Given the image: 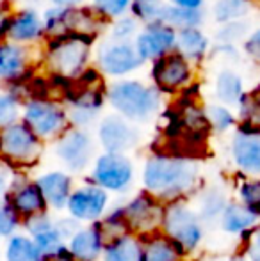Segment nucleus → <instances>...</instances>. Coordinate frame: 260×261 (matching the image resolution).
Here are the masks:
<instances>
[{"label":"nucleus","mask_w":260,"mask_h":261,"mask_svg":"<svg viewBox=\"0 0 260 261\" xmlns=\"http://www.w3.org/2000/svg\"><path fill=\"white\" fill-rule=\"evenodd\" d=\"M141 187L160 201L191 199L203 185L200 160L155 149L145 158L141 167Z\"/></svg>","instance_id":"obj_1"},{"label":"nucleus","mask_w":260,"mask_h":261,"mask_svg":"<svg viewBox=\"0 0 260 261\" xmlns=\"http://www.w3.org/2000/svg\"><path fill=\"white\" fill-rule=\"evenodd\" d=\"M107 103L116 114L135 124L152 121L162 109L164 94L155 86L134 79H118L107 86Z\"/></svg>","instance_id":"obj_2"},{"label":"nucleus","mask_w":260,"mask_h":261,"mask_svg":"<svg viewBox=\"0 0 260 261\" xmlns=\"http://www.w3.org/2000/svg\"><path fill=\"white\" fill-rule=\"evenodd\" d=\"M97 38L82 34H66L59 38L46 39L43 64L54 79H63L73 82L79 79L91 64L93 43Z\"/></svg>","instance_id":"obj_3"},{"label":"nucleus","mask_w":260,"mask_h":261,"mask_svg":"<svg viewBox=\"0 0 260 261\" xmlns=\"http://www.w3.org/2000/svg\"><path fill=\"white\" fill-rule=\"evenodd\" d=\"M46 142L23 121L0 128V164L13 172H29L41 164Z\"/></svg>","instance_id":"obj_4"},{"label":"nucleus","mask_w":260,"mask_h":261,"mask_svg":"<svg viewBox=\"0 0 260 261\" xmlns=\"http://www.w3.org/2000/svg\"><path fill=\"white\" fill-rule=\"evenodd\" d=\"M160 231L173 238L189 256L200 254L207 237V226L200 219L191 199H175L164 203Z\"/></svg>","instance_id":"obj_5"},{"label":"nucleus","mask_w":260,"mask_h":261,"mask_svg":"<svg viewBox=\"0 0 260 261\" xmlns=\"http://www.w3.org/2000/svg\"><path fill=\"white\" fill-rule=\"evenodd\" d=\"M45 38H59L66 34H82L97 38L104 29L111 25V20L102 16L93 6H72L56 7L52 6L43 14Z\"/></svg>","instance_id":"obj_6"},{"label":"nucleus","mask_w":260,"mask_h":261,"mask_svg":"<svg viewBox=\"0 0 260 261\" xmlns=\"http://www.w3.org/2000/svg\"><path fill=\"white\" fill-rule=\"evenodd\" d=\"M20 119L45 142H54L72 126L64 101L49 96L27 98L21 105Z\"/></svg>","instance_id":"obj_7"},{"label":"nucleus","mask_w":260,"mask_h":261,"mask_svg":"<svg viewBox=\"0 0 260 261\" xmlns=\"http://www.w3.org/2000/svg\"><path fill=\"white\" fill-rule=\"evenodd\" d=\"M135 164L129 153H97L87 178L107 190L111 196H125L135 185Z\"/></svg>","instance_id":"obj_8"},{"label":"nucleus","mask_w":260,"mask_h":261,"mask_svg":"<svg viewBox=\"0 0 260 261\" xmlns=\"http://www.w3.org/2000/svg\"><path fill=\"white\" fill-rule=\"evenodd\" d=\"M52 153L73 176L84 174L97 156V141L87 128L69 126L52 142Z\"/></svg>","instance_id":"obj_9"},{"label":"nucleus","mask_w":260,"mask_h":261,"mask_svg":"<svg viewBox=\"0 0 260 261\" xmlns=\"http://www.w3.org/2000/svg\"><path fill=\"white\" fill-rule=\"evenodd\" d=\"M152 84L162 94H180L193 86L195 80V64L177 50L164 54L162 57L152 61L150 69Z\"/></svg>","instance_id":"obj_10"},{"label":"nucleus","mask_w":260,"mask_h":261,"mask_svg":"<svg viewBox=\"0 0 260 261\" xmlns=\"http://www.w3.org/2000/svg\"><path fill=\"white\" fill-rule=\"evenodd\" d=\"M111 208V194L89 178L75 183L68 197L64 213L80 224H91L102 220Z\"/></svg>","instance_id":"obj_11"},{"label":"nucleus","mask_w":260,"mask_h":261,"mask_svg":"<svg viewBox=\"0 0 260 261\" xmlns=\"http://www.w3.org/2000/svg\"><path fill=\"white\" fill-rule=\"evenodd\" d=\"M122 206L123 212H125V219L132 234L145 237V234L160 229L164 201H160L159 197L153 196L148 190H145L143 187L141 190L132 194Z\"/></svg>","instance_id":"obj_12"},{"label":"nucleus","mask_w":260,"mask_h":261,"mask_svg":"<svg viewBox=\"0 0 260 261\" xmlns=\"http://www.w3.org/2000/svg\"><path fill=\"white\" fill-rule=\"evenodd\" d=\"M97 142L102 151L130 153L141 142V134L135 123L114 112L100 117L97 123Z\"/></svg>","instance_id":"obj_13"},{"label":"nucleus","mask_w":260,"mask_h":261,"mask_svg":"<svg viewBox=\"0 0 260 261\" xmlns=\"http://www.w3.org/2000/svg\"><path fill=\"white\" fill-rule=\"evenodd\" d=\"M94 59H97V68L100 69L102 75L111 76V79H125L129 73L145 64L130 41H114V39L102 43Z\"/></svg>","instance_id":"obj_14"},{"label":"nucleus","mask_w":260,"mask_h":261,"mask_svg":"<svg viewBox=\"0 0 260 261\" xmlns=\"http://www.w3.org/2000/svg\"><path fill=\"white\" fill-rule=\"evenodd\" d=\"M4 199L13 206L21 220L49 210L41 189L29 172H13Z\"/></svg>","instance_id":"obj_15"},{"label":"nucleus","mask_w":260,"mask_h":261,"mask_svg":"<svg viewBox=\"0 0 260 261\" xmlns=\"http://www.w3.org/2000/svg\"><path fill=\"white\" fill-rule=\"evenodd\" d=\"M230 160L239 174L260 176V132L235 128L230 139Z\"/></svg>","instance_id":"obj_16"},{"label":"nucleus","mask_w":260,"mask_h":261,"mask_svg":"<svg viewBox=\"0 0 260 261\" xmlns=\"http://www.w3.org/2000/svg\"><path fill=\"white\" fill-rule=\"evenodd\" d=\"M34 69L32 48L27 43L11 39L0 41V80L7 84H21Z\"/></svg>","instance_id":"obj_17"},{"label":"nucleus","mask_w":260,"mask_h":261,"mask_svg":"<svg viewBox=\"0 0 260 261\" xmlns=\"http://www.w3.org/2000/svg\"><path fill=\"white\" fill-rule=\"evenodd\" d=\"M175 39H177L175 29L159 23V21H150V23H145L143 31L137 32L134 46L143 62H152L162 57L164 54L175 50Z\"/></svg>","instance_id":"obj_18"},{"label":"nucleus","mask_w":260,"mask_h":261,"mask_svg":"<svg viewBox=\"0 0 260 261\" xmlns=\"http://www.w3.org/2000/svg\"><path fill=\"white\" fill-rule=\"evenodd\" d=\"M105 242L100 222L80 224L66 240V249L77 261H100Z\"/></svg>","instance_id":"obj_19"},{"label":"nucleus","mask_w":260,"mask_h":261,"mask_svg":"<svg viewBox=\"0 0 260 261\" xmlns=\"http://www.w3.org/2000/svg\"><path fill=\"white\" fill-rule=\"evenodd\" d=\"M36 183L41 189L49 210L54 213H64L68 197L75 187V176L66 169H49L34 176Z\"/></svg>","instance_id":"obj_20"},{"label":"nucleus","mask_w":260,"mask_h":261,"mask_svg":"<svg viewBox=\"0 0 260 261\" xmlns=\"http://www.w3.org/2000/svg\"><path fill=\"white\" fill-rule=\"evenodd\" d=\"M232 197L228 196V190L221 185H201L200 190L191 197L193 206L196 208L200 219L205 226L218 224L223 210L228 204Z\"/></svg>","instance_id":"obj_21"},{"label":"nucleus","mask_w":260,"mask_h":261,"mask_svg":"<svg viewBox=\"0 0 260 261\" xmlns=\"http://www.w3.org/2000/svg\"><path fill=\"white\" fill-rule=\"evenodd\" d=\"M45 38V25L43 18L36 13V9H21L11 14L9 25H7V39L16 43H36Z\"/></svg>","instance_id":"obj_22"},{"label":"nucleus","mask_w":260,"mask_h":261,"mask_svg":"<svg viewBox=\"0 0 260 261\" xmlns=\"http://www.w3.org/2000/svg\"><path fill=\"white\" fill-rule=\"evenodd\" d=\"M260 222V219L257 215L250 212L244 204H241L235 197L228 201V204L223 210L221 217L218 220L219 229L225 234L233 238H243L244 234H248L255 226Z\"/></svg>","instance_id":"obj_23"},{"label":"nucleus","mask_w":260,"mask_h":261,"mask_svg":"<svg viewBox=\"0 0 260 261\" xmlns=\"http://www.w3.org/2000/svg\"><path fill=\"white\" fill-rule=\"evenodd\" d=\"M139 238L145 261H189L184 249L160 229Z\"/></svg>","instance_id":"obj_24"},{"label":"nucleus","mask_w":260,"mask_h":261,"mask_svg":"<svg viewBox=\"0 0 260 261\" xmlns=\"http://www.w3.org/2000/svg\"><path fill=\"white\" fill-rule=\"evenodd\" d=\"M175 50L196 66L207 59L208 52H210V43H208L207 34L200 27H187L177 31Z\"/></svg>","instance_id":"obj_25"},{"label":"nucleus","mask_w":260,"mask_h":261,"mask_svg":"<svg viewBox=\"0 0 260 261\" xmlns=\"http://www.w3.org/2000/svg\"><path fill=\"white\" fill-rule=\"evenodd\" d=\"M153 21H159L175 31H180V29L187 27H200L205 21V13L203 9H189V7L175 6L171 2H162L157 9Z\"/></svg>","instance_id":"obj_26"},{"label":"nucleus","mask_w":260,"mask_h":261,"mask_svg":"<svg viewBox=\"0 0 260 261\" xmlns=\"http://www.w3.org/2000/svg\"><path fill=\"white\" fill-rule=\"evenodd\" d=\"M2 261H43V252L36 245L34 238L20 229L4 240Z\"/></svg>","instance_id":"obj_27"},{"label":"nucleus","mask_w":260,"mask_h":261,"mask_svg":"<svg viewBox=\"0 0 260 261\" xmlns=\"http://www.w3.org/2000/svg\"><path fill=\"white\" fill-rule=\"evenodd\" d=\"M244 93L246 91H244L243 76L232 66H225L223 69H219L214 80V94L219 103L237 107Z\"/></svg>","instance_id":"obj_28"},{"label":"nucleus","mask_w":260,"mask_h":261,"mask_svg":"<svg viewBox=\"0 0 260 261\" xmlns=\"http://www.w3.org/2000/svg\"><path fill=\"white\" fill-rule=\"evenodd\" d=\"M100 261H145L141 238L137 234H123L105 242Z\"/></svg>","instance_id":"obj_29"},{"label":"nucleus","mask_w":260,"mask_h":261,"mask_svg":"<svg viewBox=\"0 0 260 261\" xmlns=\"http://www.w3.org/2000/svg\"><path fill=\"white\" fill-rule=\"evenodd\" d=\"M237 128L260 132V86L244 93L237 103Z\"/></svg>","instance_id":"obj_30"},{"label":"nucleus","mask_w":260,"mask_h":261,"mask_svg":"<svg viewBox=\"0 0 260 261\" xmlns=\"http://www.w3.org/2000/svg\"><path fill=\"white\" fill-rule=\"evenodd\" d=\"M233 192L235 199L260 219V176H246L237 172Z\"/></svg>","instance_id":"obj_31"},{"label":"nucleus","mask_w":260,"mask_h":261,"mask_svg":"<svg viewBox=\"0 0 260 261\" xmlns=\"http://www.w3.org/2000/svg\"><path fill=\"white\" fill-rule=\"evenodd\" d=\"M253 9V0H214L210 14L216 23L223 25L228 21L244 20Z\"/></svg>","instance_id":"obj_32"},{"label":"nucleus","mask_w":260,"mask_h":261,"mask_svg":"<svg viewBox=\"0 0 260 261\" xmlns=\"http://www.w3.org/2000/svg\"><path fill=\"white\" fill-rule=\"evenodd\" d=\"M205 114H207L210 130L216 132V134L223 135L237 128V114L232 110V107L218 101V103H210L205 107Z\"/></svg>","instance_id":"obj_33"},{"label":"nucleus","mask_w":260,"mask_h":261,"mask_svg":"<svg viewBox=\"0 0 260 261\" xmlns=\"http://www.w3.org/2000/svg\"><path fill=\"white\" fill-rule=\"evenodd\" d=\"M31 237L34 238L36 245H38L39 251L43 252V256L54 254V252L64 249L66 240H68V237L64 234V231L61 229L59 224H57V219H56V222L50 224L49 227H45V229L31 234Z\"/></svg>","instance_id":"obj_34"},{"label":"nucleus","mask_w":260,"mask_h":261,"mask_svg":"<svg viewBox=\"0 0 260 261\" xmlns=\"http://www.w3.org/2000/svg\"><path fill=\"white\" fill-rule=\"evenodd\" d=\"M104 229V234L107 240L116 237H123V234H129V224H127L125 219V212H123V206L118 204V206H111L109 212L102 217V220H98Z\"/></svg>","instance_id":"obj_35"},{"label":"nucleus","mask_w":260,"mask_h":261,"mask_svg":"<svg viewBox=\"0 0 260 261\" xmlns=\"http://www.w3.org/2000/svg\"><path fill=\"white\" fill-rule=\"evenodd\" d=\"M21 105L23 100L13 89L0 91V128L20 121Z\"/></svg>","instance_id":"obj_36"},{"label":"nucleus","mask_w":260,"mask_h":261,"mask_svg":"<svg viewBox=\"0 0 260 261\" xmlns=\"http://www.w3.org/2000/svg\"><path fill=\"white\" fill-rule=\"evenodd\" d=\"M139 23L141 21L134 14H123V16L116 18L109 25V39H114V41H130L132 38L137 36Z\"/></svg>","instance_id":"obj_37"},{"label":"nucleus","mask_w":260,"mask_h":261,"mask_svg":"<svg viewBox=\"0 0 260 261\" xmlns=\"http://www.w3.org/2000/svg\"><path fill=\"white\" fill-rule=\"evenodd\" d=\"M248 31H250V23L244 20H235L223 23L218 31L214 32V38L218 43H228V45H237L239 41L246 39Z\"/></svg>","instance_id":"obj_38"},{"label":"nucleus","mask_w":260,"mask_h":261,"mask_svg":"<svg viewBox=\"0 0 260 261\" xmlns=\"http://www.w3.org/2000/svg\"><path fill=\"white\" fill-rule=\"evenodd\" d=\"M21 229V217L18 215L6 199L0 201V240H6Z\"/></svg>","instance_id":"obj_39"},{"label":"nucleus","mask_w":260,"mask_h":261,"mask_svg":"<svg viewBox=\"0 0 260 261\" xmlns=\"http://www.w3.org/2000/svg\"><path fill=\"white\" fill-rule=\"evenodd\" d=\"M91 6L107 20H116V18L123 16L129 13L132 0H93Z\"/></svg>","instance_id":"obj_40"},{"label":"nucleus","mask_w":260,"mask_h":261,"mask_svg":"<svg viewBox=\"0 0 260 261\" xmlns=\"http://www.w3.org/2000/svg\"><path fill=\"white\" fill-rule=\"evenodd\" d=\"M164 0H132L130 13L143 23H150L155 20V14L159 6Z\"/></svg>","instance_id":"obj_41"},{"label":"nucleus","mask_w":260,"mask_h":261,"mask_svg":"<svg viewBox=\"0 0 260 261\" xmlns=\"http://www.w3.org/2000/svg\"><path fill=\"white\" fill-rule=\"evenodd\" d=\"M239 252H243L250 261H260V222L248 234L241 238Z\"/></svg>","instance_id":"obj_42"},{"label":"nucleus","mask_w":260,"mask_h":261,"mask_svg":"<svg viewBox=\"0 0 260 261\" xmlns=\"http://www.w3.org/2000/svg\"><path fill=\"white\" fill-rule=\"evenodd\" d=\"M243 50L255 64L260 66V29L246 36V39L243 43Z\"/></svg>","instance_id":"obj_43"},{"label":"nucleus","mask_w":260,"mask_h":261,"mask_svg":"<svg viewBox=\"0 0 260 261\" xmlns=\"http://www.w3.org/2000/svg\"><path fill=\"white\" fill-rule=\"evenodd\" d=\"M11 7L7 4H0V41L7 39V25H9V20H11Z\"/></svg>","instance_id":"obj_44"},{"label":"nucleus","mask_w":260,"mask_h":261,"mask_svg":"<svg viewBox=\"0 0 260 261\" xmlns=\"http://www.w3.org/2000/svg\"><path fill=\"white\" fill-rule=\"evenodd\" d=\"M11 176H13V171L7 169L4 164H0V201H2L4 196H6V190H7V187H9Z\"/></svg>","instance_id":"obj_45"},{"label":"nucleus","mask_w":260,"mask_h":261,"mask_svg":"<svg viewBox=\"0 0 260 261\" xmlns=\"http://www.w3.org/2000/svg\"><path fill=\"white\" fill-rule=\"evenodd\" d=\"M43 261H77L72 254L68 252V249H61V251L54 252V254L43 256Z\"/></svg>","instance_id":"obj_46"},{"label":"nucleus","mask_w":260,"mask_h":261,"mask_svg":"<svg viewBox=\"0 0 260 261\" xmlns=\"http://www.w3.org/2000/svg\"><path fill=\"white\" fill-rule=\"evenodd\" d=\"M168 2L175 4V6L189 7V9H203L205 0H168Z\"/></svg>","instance_id":"obj_47"},{"label":"nucleus","mask_w":260,"mask_h":261,"mask_svg":"<svg viewBox=\"0 0 260 261\" xmlns=\"http://www.w3.org/2000/svg\"><path fill=\"white\" fill-rule=\"evenodd\" d=\"M49 2L56 7H72V6H79V4H82L84 0H49Z\"/></svg>","instance_id":"obj_48"},{"label":"nucleus","mask_w":260,"mask_h":261,"mask_svg":"<svg viewBox=\"0 0 260 261\" xmlns=\"http://www.w3.org/2000/svg\"><path fill=\"white\" fill-rule=\"evenodd\" d=\"M230 261H250V259H248L246 256L243 254V252H239V251H237L235 254H233L232 258H230Z\"/></svg>","instance_id":"obj_49"},{"label":"nucleus","mask_w":260,"mask_h":261,"mask_svg":"<svg viewBox=\"0 0 260 261\" xmlns=\"http://www.w3.org/2000/svg\"><path fill=\"white\" fill-rule=\"evenodd\" d=\"M0 259H2V240H0Z\"/></svg>","instance_id":"obj_50"},{"label":"nucleus","mask_w":260,"mask_h":261,"mask_svg":"<svg viewBox=\"0 0 260 261\" xmlns=\"http://www.w3.org/2000/svg\"><path fill=\"white\" fill-rule=\"evenodd\" d=\"M212 261H221V259H212Z\"/></svg>","instance_id":"obj_51"}]
</instances>
